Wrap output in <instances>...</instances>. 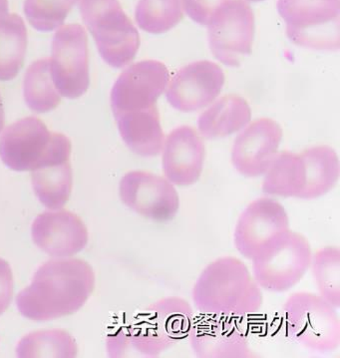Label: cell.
<instances>
[{"instance_id":"6da1fadb","label":"cell","mask_w":340,"mask_h":358,"mask_svg":"<svg viewBox=\"0 0 340 358\" xmlns=\"http://www.w3.org/2000/svg\"><path fill=\"white\" fill-rule=\"evenodd\" d=\"M95 287V273L80 259H50L16 296L23 317L35 322L56 320L80 310Z\"/></svg>"},{"instance_id":"7a4b0ae2","label":"cell","mask_w":340,"mask_h":358,"mask_svg":"<svg viewBox=\"0 0 340 358\" xmlns=\"http://www.w3.org/2000/svg\"><path fill=\"white\" fill-rule=\"evenodd\" d=\"M194 322L191 304L179 296L155 301L143 310L133 327L108 336L110 357H159L187 338Z\"/></svg>"},{"instance_id":"3957f363","label":"cell","mask_w":340,"mask_h":358,"mask_svg":"<svg viewBox=\"0 0 340 358\" xmlns=\"http://www.w3.org/2000/svg\"><path fill=\"white\" fill-rule=\"evenodd\" d=\"M192 298L203 315L227 320L255 315L264 303L262 287L247 264L229 256L215 259L201 271Z\"/></svg>"},{"instance_id":"277c9868","label":"cell","mask_w":340,"mask_h":358,"mask_svg":"<svg viewBox=\"0 0 340 358\" xmlns=\"http://www.w3.org/2000/svg\"><path fill=\"white\" fill-rule=\"evenodd\" d=\"M79 8L102 59L114 68L132 62L140 35L119 0H79Z\"/></svg>"},{"instance_id":"5b68a950","label":"cell","mask_w":340,"mask_h":358,"mask_svg":"<svg viewBox=\"0 0 340 358\" xmlns=\"http://www.w3.org/2000/svg\"><path fill=\"white\" fill-rule=\"evenodd\" d=\"M311 256L307 238L290 229L266 243L252 259L253 275L264 291L288 292L306 275Z\"/></svg>"},{"instance_id":"8992f818","label":"cell","mask_w":340,"mask_h":358,"mask_svg":"<svg viewBox=\"0 0 340 358\" xmlns=\"http://www.w3.org/2000/svg\"><path fill=\"white\" fill-rule=\"evenodd\" d=\"M288 332L299 345L314 352L339 350L340 320L337 308L318 294L299 292L283 304Z\"/></svg>"},{"instance_id":"52a82bcc","label":"cell","mask_w":340,"mask_h":358,"mask_svg":"<svg viewBox=\"0 0 340 358\" xmlns=\"http://www.w3.org/2000/svg\"><path fill=\"white\" fill-rule=\"evenodd\" d=\"M290 41L302 48L339 50L340 0H278Z\"/></svg>"},{"instance_id":"ba28073f","label":"cell","mask_w":340,"mask_h":358,"mask_svg":"<svg viewBox=\"0 0 340 358\" xmlns=\"http://www.w3.org/2000/svg\"><path fill=\"white\" fill-rule=\"evenodd\" d=\"M208 44L215 59L227 66H240L252 52L255 16L245 0H226L208 23Z\"/></svg>"},{"instance_id":"9c48e42d","label":"cell","mask_w":340,"mask_h":358,"mask_svg":"<svg viewBox=\"0 0 340 358\" xmlns=\"http://www.w3.org/2000/svg\"><path fill=\"white\" fill-rule=\"evenodd\" d=\"M51 78L61 96L76 99L90 84L88 38L83 27L68 24L55 32L51 44Z\"/></svg>"},{"instance_id":"30bf717a","label":"cell","mask_w":340,"mask_h":358,"mask_svg":"<svg viewBox=\"0 0 340 358\" xmlns=\"http://www.w3.org/2000/svg\"><path fill=\"white\" fill-rule=\"evenodd\" d=\"M122 202L136 214L156 223H167L177 216L180 196L167 178L146 171H131L119 185Z\"/></svg>"},{"instance_id":"8fae6325","label":"cell","mask_w":340,"mask_h":358,"mask_svg":"<svg viewBox=\"0 0 340 358\" xmlns=\"http://www.w3.org/2000/svg\"><path fill=\"white\" fill-rule=\"evenodd\" d=\"M170 82L164 63L143 60L130 65L115 82L110 96L113 115L153 107Z\"/></svg>"},{"instance_id":"7c38bea8","label":"cell","mask_w":340,"mask_h":358,"mask_svg":"<svg viewBox=\"0 0 340 358\" xmlns=\"http://www.w3.org/2000/svg\"><path fill=\"white\" fill-rule=\"evenodd\" d=\"M72 145L62 133H54L52 142L38 164L30 171L35 195L49 210L62 209L73 187Z\"/></svg>"},{"instance_id":"4fadbf2b","label":"cell","mask_w":340,"mask_h":358,"mask_svg":"<svg viewBox=\"0 0 340 358\" xmlns=\"http://www.w3.org/2000/svg\"><path fill=\"white\" fill-rule=\"evenodd\" d=\"M290 229L287 210L271 198L253 201L236 221L234 243L236 250L252 261L266 243Z\"/></svg>"},{"instance_id":"5bb4252c","label":"cell","mask_w":340,"mask_h":358,"mask_svg":"<svg viewBox=\"0 0 340 358\" xmlns=\"http://www.w3.org/2000/svg\"><path fill=\"white\" fill-rule=\"evenodd\" d=\"M283 135L280 124L271 119L253 122L234 139L232 149L234 169L248 178L264 176L278 155Z\"/></svg>"},{"instance_id":"9a60e30c","label":"cell","mask_w":340,"mask_h":358,"mask_svg":"<svg viewBox=\"0 0 340 358\" xmlns=\"http://www.w3.org/2000/svg\"><path fill=\"white\" fill-rule=\"evenodd\" d=\"M225 84L222 68L201 60L180 68L169 85L167 100L180 112L198 111L219 96Z\"/></svg>"},{"instance_id":"2e32d148","label":"cell","mask_w":340,"mask_h":358,"mask_svg":"<svg viewBox=\"0 0 340 358\" xmlns=\"http://www.w3.org/2000/svg\"><path fill=\"white\" fill-rule=\"evenodd\" d=\"M198 358H255L245 331L227 318L211 317L194 320L187 336Z\"/></svg>"},{"instance_id":"e0dca14e","label":"cell","mask_w":340,"mask_h":358,"mask_svg":"<svg viewBox=\"0 0 340 358\" xmlns=\"http://www.w3.org/2000/svg\"><path fill=\"white\" fill-rule=\"evenodd\" d=\"M163 174L175 186L196 184L201 176L206 145L200 133L190 126H180L169 133L162 148Z\"/></svg>"},{"instance_id":"ac0fdd59","label":"cell","mask_w":340,"mask_h":358,"mask_svg":"<svg viewBox=\"0 0 340 358\" xmlns=\"http://www.w3.org/2000/svg\"><path fill=\"white\" fill-rule=\"evenodd\" d=\"M53 135L36 117L20 119L0 136V158L9 169L31 171L46 153Z\"/></svg>"},{"instance_id":"d6986e66","label":"cell","mask_w":340,"mask_h":358,"mask_svg":"<svg viewBox=\"0 0 340 358\" xmlns=\"http://www.w3.org/2000/svg\"><path fill=\"white\" fill-rule=\"evenodd\" d=\"M32 240L51 257H71L88 243V230L80 217L70 210H46L38 215L31 226Z\"/></svg>"},{"instance_id":"ffe728a7","label":"cell","mask_w":340,"mask_h":358,"mask_svg":"<svg viewBox=\"0 0 340 358\" xmlns=\"http://www.w3.org/2000/svg\"><path fill=\"white\" fill-rule=\"evenodd\" d=\"M115 120L122 140L134 154L145 158L160 155L165 136L157 105L120 114Z\"/></svg>"},{"instance_id":"44dd1931","label":"cell","mask_w":340,"mask_h":358,"mask_svg":"<svg viewBox=\"0 0 340 358\" xmlns=\"http://www.w3.org/2000/svg\"><path fill=\"white\" fill-rule=\"evenodd\" d=\"M250 117V105L243 98L224 96L199 117V133L206 139L225 138L247 127Z\"/></svg>"},{"instance_id":"7402d4cb","label":"cell","mask_w":340,"mask_h":358,"mask_svg":"<svg viewBox=\"0 0 340 358\" xmlns=\"http://www.w3.org/2000/svg\"><path fill=\"white\" fill-rule=\"evenodd\" d=\"M264 176L262 189L266 195L302 200L306 188V172L300 154L278 152Z\"/></svg>"},{"instance_id":"603a6c76","label":"cell","mask_w":340,"mask_h":358,"mask_svg":"<svg viewBox=\"0 0 340 358\" xmlns=\"http://www.w3.org/2000/svg\"><path fill=\"white\" fill-rule=\"evenodd\" d=\"M306 171V182L302 200H316L327 195L339 182V155L327 145L311 147L300 153Z\"/></svg>"},{"instance_id":"cb8c5ba5","label":"cell","mask_w":340,"mask_h":358,"mask_svg":"<svg viewBox=\"0 0 340 358\" xmlns=\"http://www.w3.org/2000/svg\"><path fill=\"white\" fill-rule=\"evenodd\" d=\"M28 35L18 14L0 18V81L13 80L20 73L27 55Z\"/></svg>"},{"instance_id":"d4e9b609","label":"cell","mask_w":340,"mask_h":358,"mask_svg":"<svg viewBox=\"0 0 340 358\" xmlns=\"http://www.w3.org/2000/svg\"><path fill=\"white\" fill-rule=\"evenodd\" d=\"M23 95L27 106L35 113H47L57 108L61 95L51 78L50 59L35 61L27 68L23 81Z\"/></svg>"},{"instance_id":"484cf974","label":"cell","mask_w":340,"mask_h":358,"mask_svg":"<svg viewBox=\"0 0 340 358\" xmlns=\"http://www.w3.org/2000/svg\"><path fill=\"white\" fill-rule=\"evenodd\" d=\"M76 341L64 329H45L27 334L16 348L20 358H73L77 357Z\"/></svg>"},{"instance_id":"4316f807","label":"cell","mask_w":340,"mask_h":358,"mask_svg":"<svg viewBox=\"0 0 340 358\" xmlns=\"http://www.w3.org/2000/svg\"><path fill=\"white\" fill-rule=\"evenodd\" d=\"M318 294L335 308L340 306V250L325 247L311 256V266Z\"/></svg>"},{"instance_id":"83f0119b","label":"cell","mask_w":340,"mask_h":358,"mask_svg":"<svg viewBox=\"0 0 340 358\" xmlns=\"http://www.w3.org/2000/svg\"><path fill=\"white\" fill-rule=\"evenodd\" d=\"M183 0H139L136 22L149 34H165L183 20Z\"/></svg>"},{"instance_id":"f1b7e54d","label":"cell","mask_w":340,"mask_h":358,"mask_svg":"<svg viewBox=\"0 0 340 358\" xmlns=\"http://www.w3.org/2000/svg\"><path fill=\"white\" fill-rule=\"evenodd\" d=\"M77 0H25L24 13L29 24L42 32L60 27Z\"/></svg>"},{"instance_id":"f546056e","label":"cell","mask_w":340,"mask_h":358,"mask_svg":"<svg viewBox=\"0 0 340 358\" xmlns=\"http://www.w3.org/2000/svg\"><path fill=\"white\" fill-rule=\"evenodd\" d=\"M226 0H183L184 7L189 17L200 25H208L213 13Z\"/></svg>"},{"instance_id":"4dcf8cb0","label":"cell","mask_w":340,"mask_h":358,"mask_svg":"<svg viewBox=\"0 0 340 358\" xmlns=\"http://www.w3.org/2000/svg\"><path fill=\"white\" fill-rule=\"evenodd\" d=\"M13 275L10 266L0 259V315L10 306L13 296Z\"/></svg>"},{"instance_id":"1f68e13d","label":"cell","mask_w":340,"mask_h":358,"mask_svg":"<svg viewBox=\"0 0 340 358\" xmlns=\"http://www.w3.org/2000/svg\"><path fill=\"white\" fill-rule=\"evenodd\" d=\"M8 0H0V18L8 14Z\"/></svg>"},{"instance_id":"d6a6232c","label":"cell","mask_w":340,"mask_h":358,"mask_svg":"<svg viewBox=\"0 0 340 358\" xmlns=\"http://www.w3.org/2000/svg\"><path fill=\"white\" fill-rule=\"evenodd\" d=\"M4 122H6V114H4L3 103H2L1 95H0V132L4 128Z\"/></svg>"},{"instance_id":"836d02e7","label":"cell","mask_w":340,"mask_h":358,"mask_svg":"<svg viewBox=\"0 0 340 358\" xmlns=\"http://www.w3.org/2000/svg\"><path fill=\"white\" fill-rule=\"evenodd\" d=\"M248 1H255V2H257V1H262V0H248Z\"/></svg>"}]
</instances>
